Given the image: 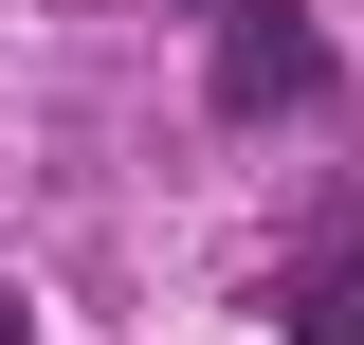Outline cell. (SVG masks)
<instances>
[{
    "instance_id": "cell-2",
    "label": "cell",
    "mask_w": 364,
    "mask_h": 345,
    "mask_svg": "<svg viewBox=\"0 0 364 345\" xmlns=\"http://www.w3.org/2000/svg\"><path fill=\"white\" fill-rule=\"evenodd\" d=\"M291 345H364V255H328V273H291Z\"/></svg>"
},
{
    "instance_id": "cell-3",
    "label": "cell",
    "mask_w": 364,
    "mask_h": 345,
    "mask_svg": "<svg viewBox=\"0 0 364 345\" xmlns=\"http://www.w3.org/2000/svg\"><path fill=\"white\" fill-rule=\"evenodd\" d=\"M0 345H18V309H0Z\"/></svg>"
},
{
    "instance_id": "cell-1",
    "label": "cell",
    "mask_w": 364,
    "mask_h": 345,
    "mask_svg": "<svg viewBox=\"0 0 364 345\" xmlns=\"http://www.w3.org/2000/svg\"><path fill=\"white\" fill-rule=\"evenodd\" d=\"M310 73H328V37L291 0H219V109H291Z\"/></svg>"
}]
</instances>
